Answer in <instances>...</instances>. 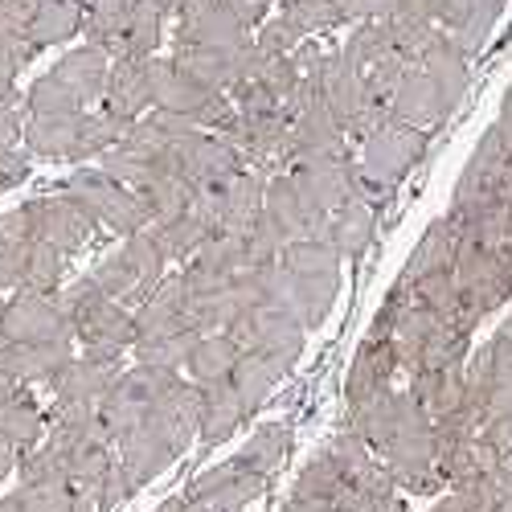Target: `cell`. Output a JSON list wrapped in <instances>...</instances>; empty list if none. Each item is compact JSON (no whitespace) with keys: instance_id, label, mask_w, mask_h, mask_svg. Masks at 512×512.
<instances>
[{"instance_id":"obj_8","label":"cell","mask_w":512,"mask_h":512,"mask_svg":"<svg viewBox=\"0 0 512 512\" xmlns=\"http://www.w3.org/2000/svg\"><path fill=\"white\" fill-rule=\"evenodd\" d=\"M455 287H459L463 320L476 332L492 312H500L512 300V271L504 263L500 246L459 238V246H455Z\"/></svg>"},{"instance_id":"obj_35","label":"cell","mask_w":512,"mask_h":512,"mask_svg":"<svg viewBox=\"0 0 512 512\" xmlns=\"http://www.w3.org/2000/svg\"><path fill=\"white\" fill-rule=\"evenodd\" d=\"M62 275H66V254L54 250V246H46V242H29L25 267H21V287L17 291L54 295V291H62Z\"/></svg>"},{"instance_id":"obj_42","label":"cell","mask_w":512,"mask_h":512,"mask_svg":"<svg viewBox=\"0 0 512 512\" xmlns=\"http://www.w3.org/2000/svg\"><path fill=\"white\" fill-rule=\"evenodd\" d=\"M300 41H304V37L295 33L279 13H275V17H267V21L259 25V33H254V46H259L267 58H287L295 46H300Z\"/></svg>"},{"instance_id":"obj_50","label":"cell","mask_w":512,"mask_h":512,"mask_svg":"<svg viewBox=\"0 0 512 512\" xmlns=\"http://www.w3.org/2000/svg\"><path fill=\"white\" fill-rule=\"evenodd\" d=\"M377 512H410V508H406V500H402V496H394V500H386V504H381Z\"/></svg>"},{"instance_id":"obj_51","label":"cell","mask_w":512,"mask_h":512,"mask_svg":"<svg viewBox=\"0 0 512 512\" xmlns=\"http://www.w3.org/2000/svg\"><path fill=\"white\" fill-rule=\"evenodd\" d=\"M156 512H181V496H173V500H164Z\"/></svg>"},{"instance_id":"obj_19","label":"cell","mask_w":512,"mask_h":512,"mask_svg":"<svg viewBox=\"0 0 512 512\" xmlns=\"http://www.w3.org/2000/svg\"><path fill=\"white\" fill-rule=\"evenodd\" d=\"M173 37L177 41H197V46L234 50V46H246L250 41V29L234 17L230 0H181Z\"/></svg>"},{"instance_id":"obj_47","label":"cell","mask_w":512,"mask_h":512,"mask_svg":"<svg viewBox=\"0 0 512 512\" xmlns=\"http://www.w3.org/2000/svg\"><path fill=\"white\" fill-rule=\"evenodd\" d=\"M181 512H246V508H213V504H193L181 496Z\"/></svg>"},{"instance_id":"obj_33","label":"cell","mask_w":512,"mask_h":512,"mask_svg":"<svg viewBox=\"0 0 512 512\" xmlns=\"http://www.w3.org/2000/svg\"><path fill=\"white\" fill-rule=\"evenodd\" d=\"M132 17V0H87V13H82V37L87 46H99L103 54H115L119 37Z\"/></svg>"},{"instance_id":"obj_4","label":"cell","mask_w":512,"mask_h":512,"mask_svg":"<svg viewBox=\"0 0 512 512\" xmlns=\"http://www.w3.org/2000/svg\"><path fill=\"white\" fill-rule=\"evenodd\" d=\"M87 275L95 279V287L107 295V300H115L127 312H140L168 275V254L148 226L132 238H123V246L107 250Z\"/></svg>"},{"instance_id":"obj_21","label":"cell","mask_w":512,"mask_h":512,"mask_svg":"<svg viewBox=\"0 0 512 512\" xmlns=\"http://www.w3.org/2000/svg\"><path fill=\"white\" fill-rule=\"evenodd\" d=\"M177 332H197L193 320H189V291H185L181 271L164 275V283L152 291V300L136 312V345H144V340H160V336H177Z\"/></svg>"},{"instance_id":"obj_38","label":"cell","mask_w":512,"mask_h":512,"mask_svg":"<svg viewBox=\"0 0 512 512\" xmlns=\"http://www.w3.org/2000/svg\"><path fill=\"white\" fill-rule=\"evenodd\" d=\"M82 107L54 74H41L33 78V87L25 91V115L29 119H62V115H82Z\"/></svg>"},{"instance_id":"obj_44","label":"cell","mask_w":512,"mask_h":512,"mask_svg":"<svg viewBox=\"0 0 512 512\" xmlns=\"http://www.w3.org/2000/svg\"><path fill=\"white\" fill-rule=\"evenodd\" d=\"M275 5V0H230V9H234V17L246 25V29H259L263 21H267V9Z\"/></svg>"},{"instance_id":"obj_52","label":"cell","mask_w":512,"mask_h":512,"mask_svg":"<svg viewBox=\"0 0 512 512\" xmlns=\"http://www.w3.org/2000/svg\"><path fill=\"white\" fill-rule=\"evenodd\" d=\"M0 349H9V336H5V304H0Z\"/></svg>"},{"instance_id":"obj_23","label":"cell","mask_w":512,"mask_h":512,"mask_svg":"<svg viewBox=\"0 0 512 512\" xmlns=\"http://www.w3.org/2000/svg\"><path fill=\"white\" fill-rule=\"evenodd\" d=\"M386 115L398 119V123H406V127H418V132H426V127H435V123L447 119V107H443V99L435 91V82L426 78L418 66H410L402 74V82H398V91L386 103Z\"/></svg>"},{"instance_id":"obj_11","label":"cell","mask_w":512,"mask_h":512,"mask_svg":"<svg viewBox=\"0 0 512 512\" xmlns=\"http://www.w3.org/2000/svg\"><path fill=\"white\" fill-rule=\"evenodd\" d=\"M394 373H398V353H394V340H390V324L373 316L365 340L357 345V357H353V369H349V381H345V398H349V410L390 394L394 390Z\"/></svg>"},{"instance_id":"obj_5","label":"cell","mask_w":512,"mask_h":512,"mask_svg":"<svg viewBox=\"0 0 512 512\" xmlns=\"http://www.w3.org/2000/svg\"><path fill=\"white\" fill-rule=\"evenodd\" d=\"M279 267L287 279L291 312L300 316L308 332L320 328L340 295V267H345V259L328 242H291L279 254Z\"/></svg>"},{"instance_id":"obj_28","label":"cell","mask_w":512,"mask_h":512,"mask_svg":"<svg viewBox=\"0 0 512 512\" xmlns=\"http://www.w3.org/2000/svg\"><path fill=\"white\" fill-rule=\"evenodd\" d=\"M287 123H291V140H295L300 160L304 156H349V136L340 132V123L332 119L328 103L295 111Z\"/></svg>"},{"instance_id":"obj_3","label":"cell","mask_w":512,"mask_h":512,"mask_svg":"<svg viewBox=\"0 0 512 512\" xmlns=\"http://www.w3.org/2000/svg\"><path fill=\"white\" fill-rule=\"evenodd\" d=\"M58 300H62V312L74 328V345H82V353L123 361L127 349H136V312H127L115 300H107L91 275H82L70 287H62Z\"/></svg>"},{"instance_id":"obj_13","label":"cell","mask_w":512,"mask_h":512,"mask_svg":"<svg viewBox=\"0 0 512 512\" xmlns=\"http://www.w3.org/2000/svg\"><path fill=\"white\" fill-rule=\"evenodd\" d=\"M295 189H300L320 213H332L345 201L365 197L361 193V173H357V160L353 156H304L291 164Z\"/></svg>"},{"instance_id":"obj_39","label":"cell","mask_w":512,"mask_h":512,"mask_svg":"<svg viewBox=\"0 0 512 512\" xmlns=\"http://www.w3.org/2000/svg\"><path fill=\"white\" fill-rule=\"evenodd\" d=\"M279 17L300 33L304 41L308 37H320V33H332L336 25H345V17H340V9L332 5V0H283Z\"/></svg>"},{"instance_id":"obj_31","label":"cell","mask_w":512,"mask_h":512,"mask_svg":"<svg viewBox=\"0 0 512 512\" xmlns=\"http://www.w3.org/2000/svg\"><path fill=\"white\" fill-rule=\"evenodd\" d=\"M0 435L21 455L41 447V439H46V410L37 406L33 390H17L9 398H0Z\"/></svg>"},{"instance_id":"obj_7","label":"cell","mask_w":512,"mask_h":512,"mask_svg":"<svg viewBox=\"0 0 512 512\" xmlns=\"http://www.w3.org/2000/svg\"><path fill=\"white\" fill-rule=\"evenodd\" d=\"M226 336L238 345V353L259 357L279 377H287L295 369V361L304 357L308 328L300 324V316L291 308H242L226 324Z\"/></svg>"},{"instance_id":"obj_46","label":"cell","mask_w":512,"mask_h":512,"mask_svg":"<svg viewBox=\"0 0 512 512\" xmlns=\"http://www.w3.org/2000/svg\"><path fill=\"white\" fill-rule=\"evenodd\" d=\"M17 463H21V451H17L5 435H0V484H5V480L17 472Z\"/></svg>"},{"instance_id":"obj_29","label":"cell","mask_w":512,"mask_h":512,"mask_svg":"<svg viewBox=\"0 0 512 512\" xmlns=\"http://www.w3.org/2000/svg\"><path fill=\"white\" fill-rule=\"evenodd\" d=\"M82 123H87V111H82V115H62V119H29L25 115L21 140L41 160H70V164H78Z\"/></svg>"},{"instance_id":"obj_49","label":"cell","mask_w":512,"mask_h":512,"mask_svg":"<svg viewBox=\"0 0 512 512\" xmlns=\"http://www.w3.org/2000/svg\"><path fill=\"white\" fill-rule=\"evenodd\" d=\"M152 5H156V9L164 13V21H168V17H177V5H181V0H152Z\"/></svg>"},{"instance_id":"obj_43","label":"cell","mask_w":512,"mask_h":512,"mask_svg":"<svg viewBox=\"0 0 512 512\" xmlns=\"http://www.w3.org/2000/svg\"><path fill=\"white\" fill-rule=\"evenodd\" d=\"M332 5L345 21H381L394 9V0H332Z\"/></svg>"},{"instance_id":"obj_16","label":"cell","mask_w":512,"mask_h":512,"mask_svg":"<svg viewBox=\"0 0 512 512\" xmlns=\"http://www.w3.org/2000/svg\"><path fill=\"white\" fill-rule=\"evenodd\" d=\"M263 218L275 226L283 246H291V242H324V234H328V213H320L300 189H295V181L287 173L267 177Z\"/></svg>"},{"instance_id":"obj_14","label":"cell","mask_w":512,"mask_h":512,"mask_svg":"<svg viewBox=\"0 0 512 512\" xmlns=\"http://www.w3.org/2000/svg\"><path fill=\"white\" fill-rule=\"evenodd\" d=\"M5 336L9 345H58V340H74L58 291L54 295L13 291L5 300Z\"/></svg>"},{"instance_id":"obj_2","label":"cell","mask_w":512,"mask_h":512,"mask_svg":"<svg viewBox=\"0 0 512 512\" xmlns=\"http://www.w3.org/2000/svg\"><path fill=\"white\" fill-rule=\"evenodd\" d=\"M377 459L386 463L398 492L439 496L447 488L435 467V422L426 418V410L406 390L394 394V422H390V435L381 443Z\"/></svg>"},{"instance_id":"obj_48","label":"cell","mask_w":512,"mask_h":512,"mask_svg":"<svg viewBox=\"0 0 512 512\" xmlns=\"http://www.w3.org/2000/svg\"><path fill=\"white\" fill-rule=\"evenodd\" d=\"M283 512H328V508H320V504H304V500H291V496H287Z\"/></svg>"},{"instance_id":"obj_36","label":"cell","mask_w":512,"mask_h":512,"mask_svg":"<svg viewBox=\"0 0 512 512\" xmlns=\"http://www.w3.org/2000/svg\"><path fill=\"white\" fill-rule=\"evenodd\" d=\"M336 50H340V58H345V66H349V70H357V74H365V70H369V66H377L381 58L398 54V50H394V41H390V33H386V25H381V21H361V25L349 33L345 46H336Z\"/></svg>"},{"instance_id":"obj_15","label":"cell","mask_w":512,"mask_h":512,"mask_svg":"<svg viewBox=\"0 0 512 512\" xmlns=\"http://www.w3.org/2000/svg\"><path fill=\"white\" fill-rule=\"evenodd\" d=\"M267 484H271V476L259 472V467L238 451L218 467H205L181 496L193 504H213V508H246L250 500H259L267 492Z\"/></svg>"},{"instance_id":"obj_26","label":"cell","mask_w":512,"mask_h":512,"mask_svg":"<svg viewBox=\"0 0 512 512\" xmlns=\"http://www.w3.org/2000/svg\"><path fill=\"white\" fill-rule=\"evenodd\" d=\"M463 386H467V361H455V365H431V369L410 373L406 394L426 410V418L435 422V418L459 410Z\"/></svg>"},{"instance_id":"obj_6","label":"cell","mask_w":512,"mask_h":512,"mask_svg":"<svg viewBox=\"0 0 512 512\" xmlns=\"http://www.w3.org/2000/svg\"><path fill=\"white\" fill-rule=\"evenodd\" d=\"M426 152V136L418 127H406L390 115H381V123L361 140V160H357V173H361V193L365 201H386L406 173L422 160Z\"/></svg>"},{"instance_id":"obj_27","label":"cell","mask_w":512,"mask_h":512,"mask_svg":"<svg viewBox=\"0 0 512 512\" xmlns=\"http://www.w3.org/2000/svg\"><path fill=\"white\" fill-rule=\"evenodd\" d=\"M373 230H377V209H373V201L357 197V201H345L340 209L328 213L324 242L340 254V259H361L373 242Z\"/></svg>"},{"instance_id":"obj_18","label":"cell","mask_w":512,"mask_h":512,"mask_svg":"<svg viewBox=\"0 0 512 512\" xmlns=\"http://www.w3.org/2000/svg\"><path fill=\"white\" fill-rule=\"evenodd\" d=\"M173 160H177V173L193 185V189H213L230 181L234 173H242V156L230 140L213 136V132H189L177 148H173Z\"/></svg>"},{"instance_id":"obj_1","label":"cell","mask_w":512,"mask_h":512,"mask_svg":"<svg viewBox=\"0 0 512 512\" xmlns=\"http://www.w3.org/2000/svg\"><path fill=\"white\" fill-rule=\"evenodd\" d=\"M377 316L390 324L398 369H406V373L431 369V365H455V361H467V353H472V332H467L459 320L439 316L435 308L418 304L410 295V287L398 279H394Z\"/></svg>"},{"instance_id":"obj_34","label":"cell","mask_w":512,"mask_h":512,"mask_svg":"<svg viewBox=\"0 0 512 512\" xmlns=\"http://www.w3.org/2000/svg\"><path fill=\"white\" fill-rule=\"evenodd\" d=\"M279 381H283V377H279V373H275L267 361L250 357V353H238V365H234L230 386H234V394H238V402H242L246 418L263 410V402L275 394V386H279Z\"/></svg>"},{"instance_id":"obj_24","label":"cell","mask_w":512,"mask_h":512,"mask_svg":"<svg viewBox=\"0 0 512 512\" xmlns=\"http://www.w3.org/2000/svg\"><path fill=\"white\" fill-rule=\"evenodd\" d=\"M62 87L82 103V107H95L107 95V78H111V54H103L99 46H78L70 50L54 70H50Z\"/></svg>"},{"instance_id":"obj_20","label":"cell","mask_w":512,"mask_h":512,"mask_svg":"<svg viewBox=\"0 0 512 512\" xmlns=\"http://www.w3.org/2000/svg\"><path fill=\"white\" fill-rule=\"evenodd\" d=\"M156 62L160 58H111L103 107L123 119H144L156 107Z\"/></svg>"},{"instance_id":"obj_9","label":"cell","mask_w":512,"mask_h":512,"mask_svg":"<svg viewBox=\"0 0 512 512\" xmlns=\"http://www.w3.org/2000/svg\"><path fill=\"white\" fill-rule=\"evenodd\" d=\"M62 193H70L82 209H87L99 230H111L119 238H132V234L152 226L144 201L127 185H119L115 177H107L103 168H78V173L66 177Z\"/></svg>"},{"instance_id":"obj_10","label":"cell","mask_w":512,"mask_h":512,"mask_svg":"<svg viewBox=\"0 0 512 512\" xmlns=\"http://www.w3.org/2000/svg\"><path fill=\"white\" fill-rule=\"evenodd\" d=\"M320 87H324V103H328L332 119L340 123V132H345L349 140H357V144L381 123V115H386V107L373 103L361 74L345 66V58H340L336 46H328V54L320 62Z\"/></svg>"},{"instance_id":"obj_17","label":"cell","mask_w":512,"mask_h":512,"mask_svg":"<svg viewBox=\"0 0 512 512\" xmlns=\"http://www.w3.org/2000/svg\"><path fill=\"white\" fill-rule=\"evenodd\" d=\"M119 373H123V361L115 357L78 353L46 390L54 394V410H99V402L107 398Z\"/></svg>"},{"instance_id":"obj_22","label":"cell","mask_w":512,"mask_h":512,"mask_svg":"<svg viewBox=\"0 0 512 512\" xmlns=\"http://www.w3.org/2000/svg\"><path fill=\"white\" fill-rule=\"evenodd\" d=\"M414 66L435 82V91H439V99H443V107L451 115L467 95V82H472V74H467V58L459 54L455 37L447 29H435L431 37H426V46H422Z\"/></svg>"},{"instance_id":"obj_25","label":"cell","mask_w":512,"mask_h":512,"mask_svg":"<svg viewBox=\"0 0 512 512\" xmlns=\"http://www.w3.org/2000/svg\"><path fill=\"white\" fill-rule=\"evenodd\" d=\"M193 390H197V439L205 447H218V443L234 439L238 426L246 422V410H242L230 381H218V386H193Z\"/></svg>"},{"instance_id":"obj_30","label":"cell","mask_w":512,"mask_h":512,"mask_svg":"<svg viewBox=\"0 0 512 512\" xmlns=\"http://www.w3.org/2000/svg\"><path fill=\"white\" fill-rule=\"evenodd\" d=\"M82 13H87V0H33L29 5V41L33 50L46 46H62V41L82 33Z\"/></svg>"},{"instance_id":"obj_37","label":"cell","mask_w":512,"mask_h":512,"mask_svg":"<svg viewBox=\"0 0 512 512\" xmlns=\"http://www.w3.org/2000/svg\"><path fill=\"white\" fill-rule=\"evenodd\" d=\"M500 9H504V0H472V9H467L463 25L451 29L455 46H459V54H463L467 62L480 58V50L488 46V37H492V29H496V21H500Z\"/></svg>"},{"instance_id":"obj_45","label":"cell","mask_w":512,"mask_h":512,"mask_svg":"<svg viewBox=\"0 0 512 512\" xmlns=\"http://www.w3.org/2000/svg\"><path fill=\"white\" fill-rule=\"evenodd\" d=\"M17 390H29V386H21V377H17V369H13L9 349H0V398H9V394H17Z\"/></svg>"},{"instance_id":"obj_32","label":"cell","mask_w":512,"mask_h":512,"mask_svg":"<svg viewBox=\"0 0 512 512\" xmlns=\"http://www.w3.org/2000/svg\"><path fill=\"white\" fill-rule=\"evenodd\" d=\"M234 365H238V345L226 332L201 336L193 345V353H189V361H185L193 386H218V381H230Z\"/></svg>"},{"instance_id":"obj_12","label":"cell","mask_w":512,"mask_h":512,"mask_svg":"<svg viewBox=\"0 0 512 512\" xmlns=\"http://www.w3.org/2000/svg\"><path fill=\"white\" fill-rule=\"evenodd\" d=\"M25 213H29V226H33V238L46 242L54 250H62L66 259L78 254L95 238V218L82 209L70 193H50V197H33L25 201Z\"/></svg>"},{"instance_id":"obj_40","label":"cell","mask_w":512,"mask_h":512,"mask_svg":"<svg viewBox=\"0 0 512 512\" xmlns=\"http://www.w3.org/2000/svg\"><path fill=\"white\" fill-rule=\"evenodd\" d=\"M287 447H291V426H287V422H267V426H259V431L250 435V443L242 447V455H246L254 467H259V472L275 476L279 463H283V455H287Z\"/></svg>"},{"instance_id":"obj_41","label":"cell","mask_w":512,"mask_h":512,"mask_svg":"<svg viewBox=\"0 0 512 512\" xmlns=\"http://www.w3.org/2000/svg\"><path fill=\"white\" fill-rule=\"evenodd\" d=\"M254 78H259L279 103H287V99L295 95V87H300V78H304V74L295 70V62H291V54H287V58H267Z\"/></svg>"}]
</instances>
